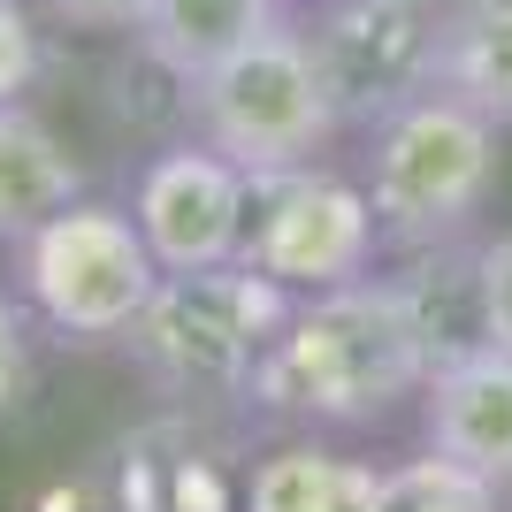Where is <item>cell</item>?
<instances>
[{
  "label": "cell",
  "mask_w": 512,
  "mask_h": 512,
  "mask_svg": "<svg viewBox=\"0 0 512 512\" xmlns=\"http://www.w3.org/2000/svg\"><path fill=\"white\" fill-rule=\"evenodd\" d=\"M421 390L428 352L390 276H360L337 291H306L291 306L245 398L268 421H291L306 436H367V428H390L398 413H421Z\"/></svg>",
  "instance_id": "obj_1"
},
{
  "label": "cell",
  "mask_w": 512,
  "mask_h": 512,
  "mask_svg": "<svg viewBox=\"0 0 512 512\" xmlns=\"http://www.w3.org/2000/svg\"><path fill=\"white\" fill-rule=\"evenodd\" d=\"M360 184L375 199L390 253L467 245L482 237V214L497 207V184H505V130L451 92H428L367 130Z\"/></svg>",
  "instance_id": "obj_2"
},
{
  "label": "cell",
  "mask_w": 512,
  "mask_h": 512,
  "mask_svg": "<svg viewBox=\"0 0 512 512\" xmlns=\"http://www.w3.org/2000/svg\"><path fill=\"white\" fill-rule=\"evenodd\" d=\"M291 306L299 299L283 283H268L245 260H222L192 276H161L123 344L153 383L184 390V398H245Z\"/></svg>",
  "instance_id": "obj_3"
},
{
  "label": "cell",
  "mask_w": 512,
  "mask_h": 512,
  "mask_svg": "<svg viewBox=\"0 0 512 512\" xmlns=\"http://www.w3.org/2000/svg\"><path fill=\"white\" fill-rule=\"evenodd\" d=\"M184 115H192V138L230 153L245 176L329 161V146L352 138L299 23L268 31L260 46H245L222 69H207L199 85H184Z\"/></svg>",
  "instance_id": "obj_4"
},
{
  "label": "cell",
  "mask_w": 512,
  "mask_h": 512,
  "mask_svg": "<svg viewBox=\"0 0 512 512\" xmlns=\"http://www.w3.org/2000/svg\"><path fill=\"white\" fill-rule=\"evenodd\" d=\"M161 260H153L138 214L115 199H69L62 214H46L39 230L16 245V291L23 306L69 344H115L130 337V321L146 314Z\"/></svg>",
  "instance_id": "obj_5"
},
{
  "label": "cell",
  "mask_w": 512,
  "mask_h": 512,
  "mask_svg": "<svg viewBox=\"0 0 512 512\" xmlns=\"http://www.w3.org/2000/svg\"><path fill=\"white\" fill-rule=\"evenodd\" d=\"M383 222L360 176L329 169V161H299V169L253 176V222H245V268L283 283L291 299L306 291H337V283L375 276L383 260Z\"/></svg>",
  "instance_id": "obj_6"
},
{
  "label": "cell",
  "mask_w": 512,
  "mask_h": 512,
  "mask_svg": "<svg viewBox=\"0 0 512 512\" xmlns=\"http://www.w3.org/2000/svg\"><path fill=\"white\" fill-rule=\"evenodd\" d=\"M299 31L352 138L428 100L444 77V0H314Z\"/></svg>",
  "instance_id": "obj_7"
},
{
  "label": "cell",
  "mask_w": 512,
  "mask_h": 512,
  "mask_svg": "<svg viewBox=\"0 0 512 512\" xmlns=\"http://www.w3.org/2000/svg\"><path fill=\"white\" fill-rule=\"evenodd\" d=\"M130 214L146 230L161 276H192V268H222L245 253V222H253V176L230 153H214L207 138L161 146L130 184Z\"/></svg>",
  "instance_id": "obj_8"
},
{
  "label": "cell",
  "mask_w": 512,
  "mask_h": 512,
  "mask_svg": "<svg viewBox=\"0 0 512 512\" xmlns=\"http://www.w3.org/2000/svg\"><path fill=\"white\" fill-rule=\"evenodd\" d=\"M421 444L474 474H490L497 490H512V352L505 344H482V352L428 375Z\"/></svg>",
  "instance_id": "obj_9"
},
{
  "label": "cell",
  "mask_w": 512,
  "mask_h": 512,
  "mask_svg": "<svg viewBox=\"0 0 512 512\" xmlns=\"http://www.w3.org/2000/svg\"><path fill=\"white\" fill-rule=\"evenodd\" d=\"M291 16V0H146V16H138V54H146L161 77L176 85H199L207 69H222L230 54L260 46L268 31H283Z\"/></svg>",
  "instance_id": "obj_10"
},
{
  "label": "cell",
  "mask_w": 512,
  "mask_h": 512,
  "mask_svg": "<svg viewBox=\"0 0 512 512\" xmlns=\"http://www.w3.org/2000/svg\"><path fill=\"white\" fill-rule=\"evenodd\" d=\"M390 291H398L413 337H421V352H428V375L490 344V306H482V260H474V237H467V245L398 253Z\"/></svg>",
  "instance_id": "obj_11"
},
{
  "label": "cell",
  "mask_w": 512,
  "mask_h": 512,
  "mask_svg": "<svg viewBox=\"0 0 512 512\" xmlns=\"http://www.w3.org/2000/svg\"><path fill=\"white\" fill-rule=\"evenodd\" d=\"M245 512H390V467L321 436H291L253 459Z\"/></svg>",
  "instance_id": "obj_12"
},
{
  "label": "cell",
  "mask_w": 512,
  "mask_h": 512,
  "mask_svg": "<svg viewBox=\"0 0 512 512\" xmlns=\"http://www.w3.org/2000/svg\"><path fill=\"white\" fill-rule=\"evenodd\" d=\"M85 199V161L31 100L0 107V245H23L46 214Z\"/></svg>",
  "instance_id": "obj_13"
},
{
  "label": "cell",
  "mask_w": 512,
  "mask_h": 512,
  "mask_svg": "<svg viewBox=\"0 0 512 512\" xmlns=\"http://www.w3.org/2000/svg\"><path fill=\"white\" fill-rule=\"evenodd\" d=\"M436 92L467 100L512 130V0H444V77Z\"/></svg>",
  "instance_id": "obj_14"
},
{
  "label": "cell",
  "mask_w": 512,
  "mask_h": 512,
  "mask_svg": "<svg viewBox=\"0 0 512 512\" xmlns=\"http://www.w3.org/2000/svg\"><path fill=\"white\" fill-rule=\"evenodd\" d=\"M512 490H497L490 474L459 467V459H444V451H428L421 459H398L390 467V512H505Z\"/></svg>",
  "instance_id": "obj_15"
},
{
  "label": "cell",
  "mask_w": 512,
  "mask_h": 512,
  "mask_svg": "<svg viewBox=\"0 0 512 512\" xmlns=\"http://www.w3.org/2000/svg\"><path fill=\"white\" fill-rule=\"evenodd\" d=\"M39 62H46V46H39L31 8H23V0H0V107L39 85Z\"/></svg>",
  "instance_id": "obj_16"
},
{
  "label": "cell",
  "mask_w": 512,
  "mask_h": 512,
  "mask_svg": "<svg viewBox=\"0 0 512 512\" xmlns=\"http://www.w3.org/2000/svg\"><path fill=\"white\" fill-rule=\"evenodd\" d=\"M474 260H482V306H490V344L512 352V222L490 237H474Z\"/></svg>",
  "instance_id": "obj_17"
},
{
  "label": "cell",
  "mask_w": 512,
  "mask_h": 512,
  "mask_svg": "<svg viewBox=\"0 0 512 512\" xmlns=\"http://www.w3.org/2000/svg\"><path fill=\"white\" fill-rule=\"evenodd\" d=\"M31 390V329H23V306L0 299V421L23 406Z\"/></svg>",
  "instance_id": "obj_18"
},
{
  "label": "cell",
  "mask_w": 512,
  "mask_h": 512,
  "mask_svg": "<svg viewBox=\"0 0 512 512\" xmlns=\"http://www.w3.org/2000/svg\"><path fill=\"white\" fill-rule=\"evenodd\" d=\"M39 8L69 31H138L146 16V0H39Z\"/></svg>",
  "instance_id": "obj_19"
}]
</instances>
